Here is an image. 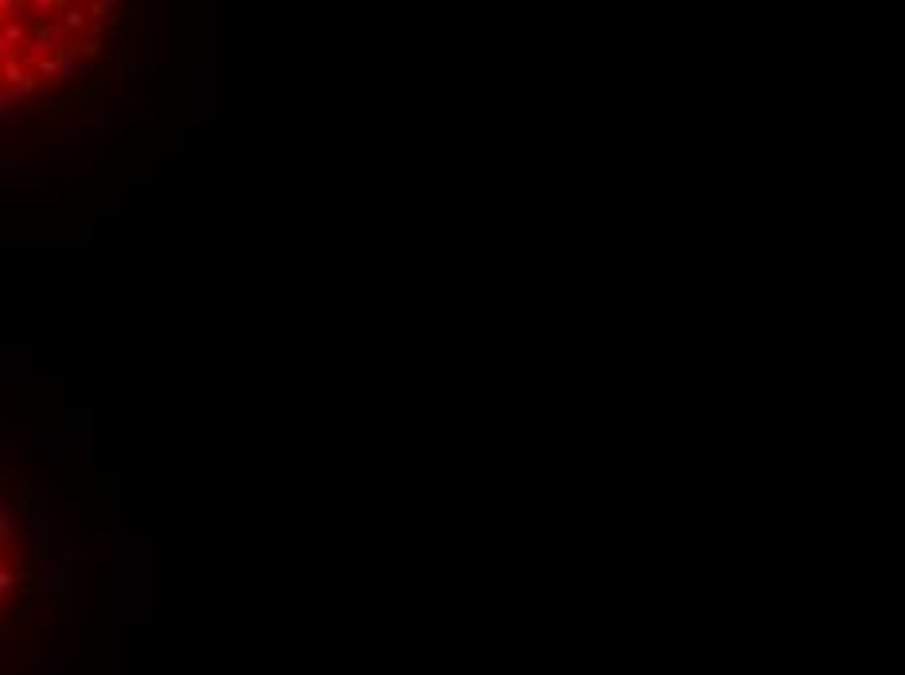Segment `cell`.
Segmentation results:
<instances>
[{
  "label": "cell",
  "instance_id": "cell-1",
  "mask_svg": "<svg viewBox=\"0 0 905 675\" xmlns=\"http://www.w3.org/2000/svg\"><path fill=\"white\" fill-rule=\"evenodd\" d=\"M0 40L8 43V47H16V43H28V40H31L28 16H8V20L0 24Z\"/></svg>",
  "mask_w": 905,
  "mask_h": 675
},
{
  "label": "cell",
  "instance_id": "cell-2",
  "mask_svg": "<svg viewBox=\"0 0 905 675\" xmlns=\"http://www.w3.org/2000/svg\"><path fill=\"white\" fill-rule=\"evenodd\" d=\"M0 79H4V86H20L24 82V63H8V67H0Z\"/></svg>",
  "mask_w": 905,
  "mask_h": 675
},
{
  "label": "cell",
  "instance_id": "cell-3",
  "mask_svg": "<svg viewBox=\"0 0 905 675\" xmlns=\"http://www.w3.org/2000/svg\"><path fill=\"white\" fill-rule=\"evenodd\" d=\"M12 106H16V94H12V90H0V118H4Z\"/></svg>",
  "mask_w": 905,
  "mask_h": 675
},
{
  "label": "cell",
  "instance_id": "cell-4",
  "mask_svg": "<svg viewBox=\"0 0 905 675\" xmlns=\"http://www.w3.org/2000/svg\"><path fill=\"white\" fill-rule=\"evenodd\" d=\"M8 16H16V4H12V0H0V24L8 20Z\"/></svg>",
  "mask_w": 905,
  "mask_h": 675
},
{
  "label": "cell",
  "instance_id": "cell-5",
  "mask_svg": "<svg viewBox=\"0 0 905 675\" xmlns=\"http://www.w3.org/2000/svg\"><path fill=\"white\" fill-rule=\"evenodd\" d=\"M12 582H16V574H12V570H0V589H8Z\"/></svg>",
  "mask_w": 905,
  "mask_h": 675
}]
</instances>
